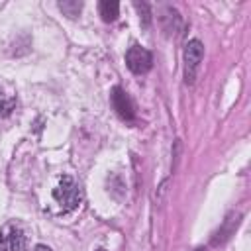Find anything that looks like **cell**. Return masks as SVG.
Listing matches in <instances>:
<instances>
[{
  "instance_id": "1",
  "label": "cell",
  "mask_w": 251,
  "mask_h": 251,
  "mask_svg": "<svg viewBox=\"0 0 251 251\" xmlns=\"http://www.w3.org/2000/svg\"><path fill=\"white\" fill-rule=\"evenodd\" d=\"M53 200L63 212H73L82 202V190L71 176H61L57 186L53 188Z\"/></svg>"
},
{
  "instance_id": "7",
  "label": "cell",
  "mask_w": 251,
  "mask_h": 251,
  "mask_svg": "<svg viewBox=\"0 0 251 251\" xmlns=\"http://www.w3.org/2000/svg\"><path fill=\"white\" fill-rule=\"evenodd\" d=\"M100 16L104 22H114L118 18V12H120V4L114 2V0H104L100 2Z\"/></svg>"
},
{
  "instance_id": "4",
  "label": "cell",
  "mask_w": 251,
  "mask_h": 251,
  "mask_svg": "<svg viewBox=\"0 0 251 251\" xmlns=\"http://www.w3.org/2000/svg\"><path fill=\"white\" fill-rule=\"evenodd\" d=\"M151 63H153L151 53H149L147 49L139 47V45L129 47L127 53H126V65H127V69H129L131 73H135V75L147 73V71L151 69Z\"/></svg>"
},
{
  "instance_id": "5",
  "label": "cell",
  "mask_w": 251,
  "mask_h": 251,
  "mask_svg": "<svg viewBox=\"0 0 251 251\" xmlns=\"http://www.w3.org/2000/svg\"><path fill=\"white\" fill-rule=\"evenodd\" d=\"M112 104H114L116 112L120 114V118L127 120V122H131V120L135 118L133 102H131V98H129V96H127L120 86H116V88L112 90Z\"/></svg>"
},
{
  "instance_id": "3",
  "label": "cell",
  "mask_w": 251,
  "mask_h": 251,
  "mask_svg": "<svg viewBox=\"0 0 251 251\" xmlns=\"http://www.w3.org/2000/svg\"><path fill=\"white\" fill-rule=\"evenodd\" d=\"M202 55H204V47L198 39H192L186 43V49H184V78H186V82H194Z\"/></svg>"
},
{
  "instance_id": "6",
  "label": "cell",
  "mask_w": 251,
  "mask_h": 251,
  "mask_svg": "<svg viewBox=\"0 0 251 251\" xmlns=\"http://www.w3.org/2000/svg\"><path fill=\"white\" fill-rule=\"evenodd\" d=\"M16 108V96L0 86V118H6Z\"/></svg>"
},
{
  "instance_id": "10",
  "label": "cell",
  "mask_w": 251,
  "mask_h": 251,
  "mask_svg": "<svg viewBox=\"0 0 251 251\" xmlns=\"http://www.w3.org/2000/svg\"><path fill=\"white\" fill-rule=\"evenodd\" d=\"M100 251H104V249H100Z\"/></svg>"
},
{
  "instance_id": "8",
  "label": "cell",
  "mask_w": 251,
  "mask_h": 251,
  "mask_svg": "<svg viewBox=\"0 0 251 251\" xmlns=\"http://www.w3.org/2000/svg\"><path fill=\"white\" fill-rule=\"evenodd\" d=\"M59 8H61L67 16L75 18V16H78V12H80L82 4H80V2H59Z\"/></svg>"
},
{
  "instance_id": "2",
  "label": "cell",
  "mask_w": 251,
  "mask_h": 251,
  "mask_svg": "<svg viewBox=\"0 0 251 251\" xmlns=\"http://www.w3.org/2000/svg\"><path fill=\"white\" fill-rule=\"evenodd\" d=\"M25 231L20 224L10 222L0 227V251H24L25 247Z\"/></svg>"
},
{
  "instance_id": "9",
  "label": "cell",
  "mask_w": 251,
  "mask_h": 251,
  "mask_svg": "<svg viewBox=\"0 0 251 251\" xmlns=\"http://www.w3.org/2000/svg\"><path fill=\"white\" fill-rule=\"evenodd\" d=\"M31 251H53V249H49L47 245H37V247H33Z\"/></svg>"
}]
</instances>
